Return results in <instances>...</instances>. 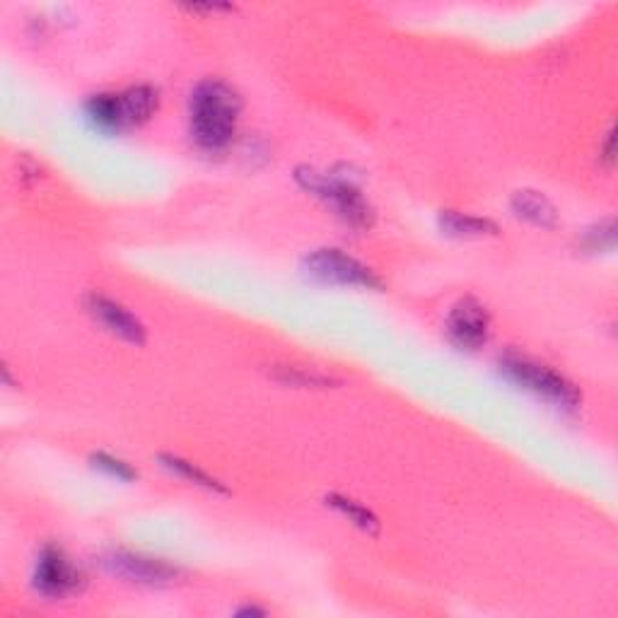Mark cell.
<instances>
[{"instance_id": "10", "label": "cell", "mask_w": 618, "mask_h": 618, "mask_svg": "<svg viewBox=\"0 0 618 618\" xmlns=\"http://www.w3.org/2000/svg\"><path fill=\"white\" fill-rule=\"evenodd\" d=\"M513 210L519 218L529 220L537 228H553L558 222V210L551 201L535 189H522L515 191L513 196Z\"/></svg>"}, {"instance_id": "9", "label": "cell", "mask_w": 618, "mask_h": 618, "mask_svg": "<svg viewBox=\"0 0 618 618\" xmlns=\"http://www.w3.org/2000/svg\"><path fill=\"white\" fill-rule=\"evenodd\" d=\"M88 309H90V314L98 319V322L110 334L129 340V344H133V346L145 344L143 322L133 312H129V309H126L121 302H116V300H112V297H104V295L94 293L88 297Z\"/></svg>"}, {"instance_id": "3", "label": "cell", "mask_w": 618, "mask_h": 618, "mask_svg": "<svg viewBox=\"0 0 618 618\" xmlns=\"http://www.w3.org/2000/svg\"><path fill=\"white\" fill-rule=\"evenodd\" d=\"M500 372L513 382V385L522 387L525 391H531L535 397L553 403L563 411H575L580 407L582 394L572 385L568 377H563L543 362L531 360L519 353H507L500 358Z\"/></svg>"}, {"instance_id": "17", "label": "cell", "mask_w": 618, "mask_h": 618, "mask_svg": "<svg viewBox=\"0 0 618 618\" xmlns=\"http://www.w3.org/2000/svg\"><path fill=\"white\" fill-rule=\"evenodd\" d=\"M614 145H616V136H614V131H611L609 136H606V143H604V153H602V159H604V163H606V165H609V167L614 165V153H616V147H614Z\"/></svg>"}, {"instance_id": "6", "label": "cell", "mask_w": 618, "mask_h": 618, "mask_svg": "<svg viewBox=\"0 0 618 618\" xmlns=\"http://www.w3.org/2000/svg\"><path fill=\"white\" fill-rule=\"evenodd\" d=\"M35 590L39 594L49 596V600H63L73 592H78L85 582V575L73 563L66 551L56 546H47L39 553L35 575H31Z\"/></svg>"}, {"instance_id": "13", "label": "cell", "mask_w": 618, "mask_h": 618, "mask_svg": "<svg viewBox=\"0 0 618 618\" xmlns=\"http://www.w3.org/2000/svg\"><path fill=\"white\" fill-rule=\"evenodd\" d=\"M326 505H332L336 513H340L344 517H348L353 525L368 535H377L379 531V519L370 513L368 507H362L356 500H350L346 495H329Z\"/></svg>"}, {"instance_id": "7", "label": "cell", "mask_w": 618, "mask_h": 618, "mask_svg": "<svg viewBox=\"0 0 618 618\" xmlns=\"http://www.w3.org/2000/svg\"><path fill=\"white\" fill-rule=\"evenodd\" d=\"M447 336L456 348L478 350L490 336L488 309L474 297H464L447 317Z\"/></svg>"}, {"instance_id": "4", "label": "cell", "mask_w": 618, "mask_h": 618, "mask_svg": "<svg viewBox=\"0 0 618 618\" xmlns=\"http://www.w3.org/2000/svg\"><path fill=\"white\" fill-rule=\"evenodd\" d=\"M297 181L307 191H312L314 196L326 201L336 210V216L344 218L348 226L358 230H370L375 226V208L370 206V201L362 196V191L356 184H350V181L319 175L307 167L297 169Z\"/></svg>"}, {"instance_id": "16", "label": "cell", "mask_w": 618, "mask_h": 618, "mask_svg": "<svg viewBox=\"0 0 618 618\" xmlns=\"http://www.w3.org/2000/svg\"><path fill=\"white\" fill-rule=\"evenodd\" d=\"M614 242H616V228H614V220H606V222H600L592 232H588V244H590V249H611L614 247Z\"/></svg>"}, {"instance_id": "5", "label": "cell", "mask_w": 618, "mask_h": 618, "mask_svg": "<svg viewBox=\"0 0 618 618\" xmlns=\"http://www.w3.org/2000/svg\"><path fill=\"white\" fill-rule=\"evenodd\" d=\"M305 273L309 279L324 285H350L368 287V291H382V281L372 273L365 263L348 257L340 249H317L305 259Z\"/></svg>"}, {"instance_id": "14", "label": "cell", "mask_w": 618, "mask_h": 618, "mask_svg": "<svg viewBox=\"0 0 618 618\" xmlns=\"http://www.w3.org/2000/svg\"><path fill=\"white\" fill-rule=\"evenodd\" d=\"M92 464L98 466L100 472L110 474V476H114V478H119V481H133V478H138L136 468H133L131 464H126L124 460H119V456L98 452V454L92 456Z\"/></svg>"}, {"instance_id": "1", "label": "cell", "mask_w": 618, "mask_h": 618, "mask_svg": "<svg viewBox=\"0 0 618 618\" xmlns=\"http://www.w3.org/2000/svg\"><path fill=\"white\" fill-rule=\"evenodd\" d=\"M242 114V98L232 85L218 78H208L191 92L189 116L191 133L206 151H222L237 133Z\"/></svg>"}, {"instance_id": "8", "label": "cell", "mask_w": 618, "mask_h": 618, "mask_svg": "<svg viewBox=\"0 0 618 618\" xmlns=\"http://www.w3.org/2000/svg\"><path fill=\"white\" fill-rule=\"evenodd\" d=\"M104 566L110 572L119 575V578L138 584H169L181 575V570L172 566V563L131 551H112L110 556L104 558Z\"/></svg>"}, {"instance_id": "2", "label": "cell", "mask_w": 618, "mask_h": 618, "mask_svg": "<svg viewBox=\"0 0 618 618\" xmlns=\"http://www.w3.org/2000/svg\"><path fill=\"white\" fill-rule=\"evenodd\" d=\"M159 90L153 85H133L121 92H104L85 104L88 119L106 133H121L145 124L157 112Z\"/></svg>"}, {"instance_id": "18", "label": "cell", "mask_w": 618, "mask_h": 618, "mask_svg": "<svg viewBox=\"0 0 618 618\" xmlns=\"http://www.w3.org/2000/svg\"><path fill=\"white\" fill-rule=\"evenodd\" d=\"M240 616H254V614H266L263 609H257V606H244V609L237 611Z\"/></svg>"}, {"instance_id": "12", "label": "cell", "mask_w": 618, "mask_h": 618, "mask_svg": "<svg viewBox=\"0 0 618 618\" xmlns=\"http://www.w3.org/2000/svg\"><path fill=\"white\" fill-rule=\"evenodd\" d=\"M159 462H163L169 472L186 478L189 484H196L201 488H208V490H218V493H226V488L218 481V478H213L210 474H206L204 468H198L196 464H191L186 460H181V456L175 454H159Z\"/></svg>"}, {"instance_id": "11", "label": "cell", "mask_w": 618, "mask_h": 618, "mask_svg": "<svg viewBox=\"0 0 618 618\" xmlns=\"http://www.w3.org/2000/svg\"><path fill=\"white\" fill-rule=\"evenodd\" d=\"M440 226L447 234H454V237H484V234L498 232V226L493 220L464 216V213H454V210H442Z\"/></svg>"}, {"instance_id": "15", "label": "cell", "mask_w": 618, "mask_h": 618, "mask_svg": "<svg viewBox=\"0 0 618 618\" xmlns=\"http://www.w3.org/2000/svg\"><path fill=\"white\" fill-rule=\"evenodd\" d=\"M279 379L285 382V385H297V387H329L332 379L314 375V372H302L297 368H281Z\"/></svg>"}]
</instances>
